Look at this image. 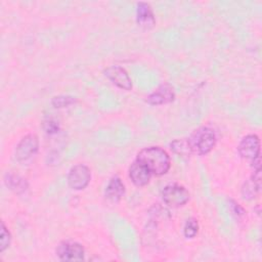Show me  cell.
Listing matches in <instances>:
<instances>
[{
    "label": "cell",
    "instance_id": "cell-1",
    "mask_svg": "<svg viewBox=\"0 0 262 262\" xmlns=\"http://www.w3.org/2000/svg\"><path fill=\"white\" fill-rule=\"evenodd\" d=\"M144 164L151 174L161 176L166 174L170 169V158L166 150L159 146H149L142 148L137 159Z\"/></svg>",
    "mask_w": 262,
    "mask_h": 262
},
{
    "label": "cell",
    "instance_id": "cell-2",
    "mask_svg": "<svg viewBox=\"0 0 262 262\" xmlns=\"http://www.w3.org/2000/svg\"><path fill=\"white\" fill-rule=\"evenodd\" d=\"M216 140L215 131L207 126L195 129L187 138L191 152L200 156L210 152L215 146Z\"/></svg>",
    "mask_w": 262,
    "mask_h": 262
},
{
    "label": "cell",
    "instance_id": "cell-3",
    "mask_svg": "<svg viewBox=\"0 0 262 262\" xmlns=\"http://www.w3.org/2000/svg\"><path fill=\"white\" fill-rule=\"evenodd\" d=\"M163 201L170 207H181L189 200L188 190L179 184H169L162 190Z\"/></svg>",
    "mask_w": 262,
    "mask_h": 262
},
{
    "label": "cell",
    "instance_id": "cell-4",
    "mask_svg": "<svg viewBox=\"0 0 262 262\" xmlns=\"http://www.w3.org/2000/svg\"><path fill=\"white\" fill-rule=\"evenodd\" d=\"M91 173L87 166L83 164H78L69 172L68 175V183L71 188L75 190L84 189L90 182Z\"/></svg>",
    "mask_w": 262,
    "mask_h": 262
},
{
    "label": "cell",
    "instance_id": "cell-5",
    "mask_svg": "<svg viewBox=\"0 0 262 262\" xmlns=\"http://www.w3.org/2000/svg\"><path fill=\"white\" fill-rule=\"evenodd\" d=\"M39 148V139L35 134H28L20 139L15 148V158L17 161H27L36 155Z\"/></svg>",
    "mask_w": 262,
    "mask_h": 262
},
{
    "label": "cell",
    "instance_id": "cell-6",
    "mask_svg": "<svg viewBox=\"0 0 262 262\" xmlns=\"http://www.w3.org/2000/svg\"><path fill=\"white\" fill-rule=\"evenodd\" d=\"M56 255L62 261H80L84 258V249L76 242H62L57 246Z\"/></svg>",
    "mask_w": 262,
    "mask_h": 262
},
{
    "label": "cell",
    "instance_id": "cell-7",
    "mask_svg": "<svg viewBox=\"0 0 262 262\" xmlns=\"http://www.w3.org/2000/svg\"><path fill=\"white\" fill-rule=\"evenodd\" d=\"M175 98L174 88L168 84L164 83L160 85L154 92H151L145 99L148 104L151 105H160L173 101Z\"/></svg>",
    "mask_w": 262,
    "mask_h": 262
},
{
    "label": "cell",
    "instance_id": "cell-8",
    "mask_svg": "<svg viewBox=\"0 0 262 262\" xmlns=\"http://www.w3.org/2000/svg\"><path fill=\"white\" fill-rule=\"evenodd\" d=\"M239 155L249 160H253L260 156V139L255 134H249L245 136L238 144Z\"/></svg>",
    "mask_w": 262,
    "mask_h": 262
},
{
    "label": "cell",
    "instance_id": "cell-9",
    "mask_svg": "<svg viewBox=\"0 0 262 262\" xmlns=\"http://www.w3.org/2000/svg\"><path fill=\"white\" fill-rule=\"evenodd\" d=\"M104 75L119 88L124 90H130L132 88V81L125 69L112 66L104 70Z\"/></svg>",
    "mask_w": 262,
    "mask_h": 262
},
{
    "label": "cell",
    "instance_id": "cell-10",
    "mask_svg": "<svg viewBox=\"0 0 262 262\" xmlns=\"http://www.w3.org/2000/svg\"><path fill=\"white\" fill-rule=\"evenodd\" d=\"M129 177L136 186H143L149 182L150 171L140 161H134L129 168Z\"/></svg>",
    "mask_w": 262,
    "mask_h": 262
},
{
    "label": "cell",
    "instance_id": "cell-11",
    "mask_svg": "<svg viewBox=\"0 0 262 262\" xmlns=\"http://www.w3.org/2000/svg\"><path fill=\"white\" fill-rule=\"evenodd\" d=\"M136 21L144 30H149L155 26V15L147 3L139 2L136 4Z\"/></svg>",
    "mask_w": 262,
    "mask_h": 262
},
{
    "label": "cell",
    "instance_id": "cell-12",
    "mask_svg": "<svg viewBox=\"0 0 262 262\" xmlns=\"http://www.w3.org/2000/svg\"><path fill=\"white\" fill-rule=\"evenodd\" d=\"M105 198L111 202H119L125 193V185L122 180L115 176L105 187Z\"/></svg>",
    "mask_w": 262,
    "mask_h": 262
},
{
    "label": "cell",
    "instance_id": "cell-13",
    "mask_svg": "<svg viewBox=\"0 0 262 262\" xmlns=\"http://www.w3.org/2000/svg\"><path fill=\"white\" fill-rule=\"evenodd\" d=\"M4 182L10 190L14 191L17 194L25 192L29 186L28 182L25 178H23L21 176H19L17 174H14V173H6V175L4 177Z\"/></svg>",
    "mask_w": 262,
    "mask_h": 262
},
{
    "label": "cell",
    "instance_id": "cell-14",
    "mask_svg": "<svg viewBox=\"0 0 262 262\" xmlns=\"http://www.w3.org/2000/svg\"><path fill=\"white\" fill-rule=\"evenodd\" d=\"M170 146H171V149L173 150V152H175L176 155H178L181 158H188L192 154L191 149L189 147L188 141L185 138L173 140L170 143Z\"/></svg>",
    "mask_w": 262,
    "mask_h": 262
},
{
    "label": "cell",
    "instance_id": "cell-15",
    "mask_svg": "<svg viewBox=\"0 0 262 262\" xmlns=\"http://www.w3.org/2000/svg\"><path fill=\"white\" fill-rule=\"evenodd\" d=\"M259 190L260 189L257 187V185L252 181V179H250L244 183L243 188H242V194L245 199L252 200L256 196V194Z\"/></svg>",
    "mask_w": 262,
    "mask_h": 262
},
{
    "label": "cell",
    "instance_id": "cell-16",
    "mask_svg": "<svg viewBox=\"0 0 262 262\" xmlns=\"http://www.w3.org/2000/svg\"><path fill=\"white\" fill-rule=\"evenodd\" d=\"M199 231V224L198 221L193 218H190L186 221L185 225H184V229H183V233L186 237H194L196 235Z\"/></svg>",
    "mask_w": 262,
    "mask_h": 262
},
{
    "label": "cell",
    "instance_id": "cell-17",
    "mask_svg": "<svg viewBox=\"0 0 262 262\" xmlns=\"http://www.w3.org/2000/svg\"><path fill=\"white\" fill-rule=\"evenodd\" d=\"M76 101V99L72 96H64V95H59V96H55L52 98L51 103L54 107L57 108H61V107H66L69 106L71 104H73Z\"/></svg>",
    "mask_w": 262,
    "mask_h": 262
},
{
    "label": "cell",
    "instance_id": "cell-18",
    "mask_svg": "<svg viewBox=\"0 0 262 262\" xmlns=\"http://www.w3.org/2000/svg\"><path fill=\"white\" fill-rule=\"evenodd\" d=\"M11 235L8 229L6 228L5 224L1 222V233H0V252H3L5 249H7L10 245Z\"/></svg>",
    "mask_w": 262,
    "mask_h": 262
},
{
    "label": "cell",
    "instance_id": "cell-19",
    "mask_svg": "<svg viewBox=\"0 0 262 262\" xmlns=\"http://www.w3.org/2000/svg\"><path fill=\"white\" fill-rule=\"evenodd\" d=\"M43 128L45 130L46 133L48 134H54L56 132H58L59 130V126L57 124V122H55L54 120H46L44 123H43Z\"/></svg>",
    "mask_w": 262,
    "mask_h": 262
},
{
    "label": "cell",
    "instance_id": "cell-20",
    "mask_svg": "<svg viewBox=\"0 0 262 262\" xmlns=\"http://www.w3.org/2000/svg\"><path fill=\"white\" fill-rule=\"evenodd\" d=\"M229 207H230V210H231L232 214H233L236 218H241V217H243V216L245 215V211H244V209H243V208H242L237 203H235L234 201L230 200Z\"/></svg>",
    "mask_w": 262,
    "mask_h": 262
}]
</instances>
